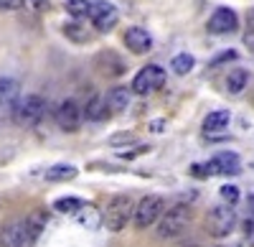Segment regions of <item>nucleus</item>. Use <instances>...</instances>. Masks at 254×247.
<instances>
[{"label":"nucleus","mask_w":254,"mask_h":247,"mask_svg":"<svg viewBox=\"0 0 254 247\" xmlns=\"http://www.w3.org/2000/svg\"><path fill=\"white\" fill-rule=\"evenodd\" d=\"M132 214H135L132 199L127 196V194H117V196L110 199L107 209L102 212V224H104L110 232H122V230L127 227V222L132 219Z\"/></svg>","instance_id":"f257e3e1"},{"label":"nucleus","mask_w":254,"mask_h":247,"mask_svg":"<svg viewBox=\"0 0 254 247\" xmlns=\"http://www.w3.org/2000/svg\"><path fill=\"white\" fill-rule=\"evenodd\" d=\"M190 217H193V212H190V207H186V204H176V207L165 209V214L158 222V237L160 240L181 237L186 232V227L190 224Z\"/></svg>","instance_id":"f03ea898"},{"label":"nucleus","mask_w":254,"mask_h":247,"mask_svg":"<svg viewBox=\"0 0 254 247\" xmlns=\"http://www.w3.org/2000/svg\"><path fill=\"white\" fill-rule=\"evenodd\" d=\"M165 214V199L158 196V194H150V196H145L137 201V207H135V227L137 230H147V227H153V224L160 222V217Z\"/></svg>","instance_id":"7ed1b4c3"},{"label":"nucleus","mask_w":254,"mask_h":247,"mask_svg":"<svg viewBox=\"0 0 254 247\" xmlns=\"http://www.w3.org/2000/svg\"><path fill=\"white\" fill-rule=\"evenodd\" d=\"M46 112V99L38 94H26L23 99H18V105L13 107V120L23 128H33L36 122L44 117Z\"/></svg>","instance_id":"20e7f679"},{"label":"nucleus","mask_w":254,"mask_h":247,"mask_svg":"<svg viewBox=\"0 0 254 247\" xmlns=\"http://www.w3.org/2000/svg\"><path fill=\"white\" fill-rule=\"evenodd\" d=\"M165 84V72H163V67H158V64H150V67H142L137 74H135V79H132V94H140V97H145V94H153V92H158L160 87Z\"/></svg>","instance_id":"39448f33"},{"label":"nucleus","mask_w":254,"mask_h":247,"mask_svg":"<svg viewBox=\"0 0 254 247\" xmlns=\"http://www.w3.org/2000/svg\"><path fill=\"white\" fill-rule=\"evenodd\" d=\"M237 227V212L231 207H214L206 217V230L214 237H229Z\"/></svg>","instance_id":"423d86ee"},{"label":"nucleus","mask_w":254,"mask_h":247,"mask_svg":"<svg viewBox=\"0 0 254 247\" xmlns=\"http://www.w3.org/2000/svg\"><path fill=\"white\" fill-rule=\"evenodd\" d=\"M0 242H3V247H33L36 237L31 235L26 219H13L0 232Z\"/></svg>","instance_id":"0eeeda50"},{"label":"nucleus","mask_w":254,"mask_h":247,"mask_svg":"<svg viewBox=\"0 0 254 247\" xmlns=\"http://www.w3.org/2000/svg\"><path fill=\"white\" fill-rule=\"evenodd\" d=\"M81 120H84V110L76 105L74 99H64L59 110H56V122L64 133H76L81 128Z\"/></svg>","instance_id":"6e6552de"},{"label":"nucleus","mask_w":254,"mask_h":247,"mask_svg":"<svg viewBox=\"0 0 254 247\" xmlns=\"http://www.w3.org/2000/svg\"><path fill=\"white\" fill-rule=\"evenodd\" d=\"M206 176H216V173H224V176H237L239 171H242V163H239V156L237 153H229V151H224V153H216L214 158H211L208 163H206Z\"/></svg>","instance_id":"1a4fd4ad"},{"label":"nucleus","mask_w":254,"mask_h":247,"mask_svg":"<svg viewBox=\"0 0 254 247\" xmlns=\"http://www.w3.org/2000/svg\"><path fill=\"white\" fill-rule=\"evenodd\" d=\"M89 18H92V23H94L97 31H112L117 26V20H120V10L112 3L99 0V3H92Z\"/></svg>","instance_id":"9d476101"},{"label":"nucleus","mask_w":254,"mask_h":247,"mask_svg":"<svg viewBox=\"0 0 254 247\" xmlns=\"http://www.w3.org/2000/svg\"><path fill=\"white\" fill-rule=\"evenodd\" d=\"M237 26H239V18H237V13L231 10V8H219L214 15L208 18V31L211 33H219V36L234 33Z\"/></svg>","instance_id":"9b49d317"},{"label":"nucleus","mask_w":254,"mask_h":247,"mask_svg":"<svg viewBox=\"0 0 254 247\" xmlns=\"http://www.w3.org/2000/svg\"><path fill=\"white\" fill-rule=\"evenodd\" d=\"M125 46L130 49L135 56H142V54H147L153 49V36L147 33L145 28H140V26H132V28H127V33H125Z\"/></svg>","instance_id":"f8f14e48"},{"label":"nucleus","mask_w":254,"mask_h":247,"mask_svg":"<svg viewBox=\"0 0 254 247\" xmlns=\"http://www.w3.org/2000/svg\"><path fill=\"white\" fill-rule=\"evenodd\" d=\"M97 67L104 77H122L127 72V64L122 61V56H117L115 51H102L97 56Z\"/></svg>","instance_id":"ddd939ff"},{"label":"nucleus","mask_w":254,"mask_h":247,"mask_svg":"<svg viewBox=\"0 0 254 247\" xmlns=\"http://www.w3.org/2000/svg\"><path fill=\"white\" fill-rule=\"evenodd\" d=\"M18 99H20V84H18V79L13 77H3L0 79V107H15L18 105Z\"/></svg>","instance_id":"4468645a"},{"label":"nucleus","mask_w":254,"mask_h":247,"mask_svg":"<svg viewBox=\"0 0 254 247\" xmlns=\"http://www.w3.org/2000/svg\"><path fill=\"white\" fill-rule=\"evenodd\" d=\"M104 102H107V107L112 110H127L130 107V102H132V89L130 87H115L107 92V97H104Z\"/></svg>","instance_id":"2eb2a0df"},{"label":"nucleus","mask_w":254,"mask_h":247,"mask_svg":"<svg viewBox=\"0 0 254 247\" xmlns=\"http://www.w3.org/2000/svg\"><path fill=\"white\" fill-rule=\"evenodd\" d=\"M110 110H107V102H104L102 94H94L89 102H87V107H84V117L92 120V122H102V120H107Z\"/></svg>","instance_id":"dca6fc26"},{"label":"nucleus","mask_w":254,"mask_h":247,"mask_svg":"<svg viewBox=\"0 0 254 247\" xmlns=\"http://www.w3.org/2000/svg\"><path fill=\"white\" fill-rule=\"evenodd\" d=\"M231 122V112L229 110H214L208 112L206 120H203V130L206 133H219V130H226Z\"/></svg>","instance_id":"f3484780"},{"label":"nucleus","mask_w":254,"mask_h":247,"mask_svg":"<svg viewBox=\"0 0 254 247\" xmlns=\"http://www.w3.org/2000/svg\"><path fill=\"white\" fill-rule=\"evenodd\" d=\"M249 87V72L244 69H231L226 77V92L229 94H242Z\"/></svg>","instance_id":"a211bd4d"},{"label":"nucleus","mask_w":254,"mask_h":247,"mask_svg":"<svg viewBox=\"0 0 254 247\" xmlns=\"http://www.w3.org/2000/svg\"><path fill=\"white\" fill-rule=\"evenodd\" d=\"M76 222L81 224V227H87V230H97L102 224V214H99L97 207H92V204H84V207L76 212Z\"/></svg>","instance_id":"6ab92c4d"},{"label":"nucleus","mask_w":254,"mask_h":247,"mask_svg":"<svg viewBox=\"0 0 254 247\" xmlns=\"http://www.w3.org/2000/svg\"><path fill=\"white\" fill-rule=\"evenodd\" d=\"M64 36H66L69 41H74V44H87V41H92V31L87 26L76 23V20L64 23Z\"/></svg>","instance_id":"aec40b11"},{"label":"nucleus","mask_w":254,"mask_h":247,"mask_svg":"<svg viewBox=\"0 0 254 247\" xmlns=\"http://www.w3.org/2000/svg\"><path fill=\"white\" fill-rule=\"evenodd\" d=\"M26 224H28V230H31V235L38 240L41 237V232L46 230V224H49V217H46V212L44 209H33L28 217H26Z\"/></svg>","instance_id":"412c9836"},{"label":"nucleus","mask_w":254,"mask_h":247,"mask_svg":"<svg viewBox=\"0 0 254 247\" xmlns=\"http://www.w3.org/2000/svg\"><path fill=\"white\" fill-rule=\"evenodd\" d=\"M76 176V168L69 166V163H56V166H51L46 171V178L49 181H71Z\"/></svg>","instance_id":"4be33fe9"},{"label":"nucleus","mask_w":254,"mask_h":247,"mask_svg":"<svg viewBox=\"0 0 254 247\" xmlns=\"http://www.w3.org/2000/svg\"><path fill=\"white\" fill-rule=\"evenodd\" d=\"M81 207H84V201L76 199V196H61V199L54 201V209L61 212V214H76Z\"/></svg>","instance_id":"5701e85b"},{"label":"nucleus","mask_w":254,"mask_h":247,"mask_svg":"<svg viewBox=\"0 0 254 247\" xmlns=\"http://www.w3.org/2000/svg\"><path fill=\"white\" fill-rule=\"evenodd\" d=\"M193 64H196V59L190 56V54H178V56H173V61H171V69H173V74L186 77L190 69H193Z\"/></svg>","instance_id":"b1692460"},{"label":"nucleus","mask_w":254,"mask_h":247,"mask_svg":"<svg viewBox=\"0 0 254 247\" xmlns=\"http://www.w3.org/2000/svg\"><path fill=\"white\" fill-rule=\"evenodd\" d=\"M66 10H69L71 15H76V18H81V15L89 18L92 3H89V0H69V3H66Z\"/></svg>","instance_id":"393cba45"},{"label":"nucleus","mask_w":254,"mask_h":247,"mask_svg":"<svg viewBox=\"0 0 254 247\" xmlns=\"http://www.w3.org/2000/svg\"><path fill=\"white\" fill-rule=\"evenodd\" d=\"M130 143H137V135H135V133H115V135L110 138V146H112V148L130 146Z\"/></svg>","instance_id":"a878e982"},{"label":"nucleus","mask_w":254,"mask_h":247,"mask_svg":"<svg viewBox=\"0 0 254 247\" xmlns=\"http://www.w3.org/2000/svg\"><path fill=\"white\" fill-rule=\"evenodd\" d=\"M221 196L229 201V207H231V204L239 201V189H237V186H229V183H226V186H221Z\"/></svg>","instance_id":"bb28decb"},{"label":"nucleus","mask_w":254,"mask_h":247,"mask_svg":"<svg viewBox=\"0 0 254 247\" xmlns=\"http://www.w3.org/2000/svg\"><path fill=\"white\" fill-rule=\"evenodd\" d=\"M26 5V0H0V8L3 10H20Z\"/></svg>","instance_id":"cd10ccee"},{"label":"nucleus","mask_w":254,"mask_h":247,"mask_svg":"<svg viewBox=\"0 0 254 247\" xmlns=\"http://www.w3.org/2000/svg\"><path fill=\"white\" fill-rule=\"evenodd\" d=\"M231 59H237V51H224L221 56H216L214 61H211V67H219V64H224V61H231Z\"/></svg>","instance_id":"c85d7f7f"},{"label":"nucleus","mask_w":254,"mask_h":247,"mask_svg":"<svg viewBox=\"0 0 254 247\" xmlns=\"http://www.w3.org/2000/svg\"><path fill=\"white\" fill-rule=\"evenodd\" d=\"M150 130H153V133H163V130H165V120H153V122H150Z\"/></svg>","instance_id":"c756f323"},{"label":"nucleus","mask_w":254,"mask_h":247,"mask_svg":"<svg viewBox=\"0 0 254 247\" xmlns=\"http://www.w3.org/2000/svg\"><path fill=\"white\" fill-rule=\"evenodd\" d=\"M28 3H31L36 10H44V8L49 5V0H28Z\"/></svg>","instance_id":"7c9ffc66"},{"label":"nucleus","mask_w":254,"mask_h":247,"mask_svg":"<svg viewBox=\"0 0 254 247\" xmlns=\"http://www.w3.org/2000/svg\"><path fill=\"white\" fill-rule=\"evenodd\" d=\"M247 209H249V214H254V194L247 199Z\"/></svg>","instance_id":"2f4dec72"},{"label":"nucleus","mask_w":254,"mask_h":247,"mask_svg":"<svg viewBox=\"0 0 254 247\" xmlns=\"http://www.w3.org/2000/svg\"><path fill=\"white\" fill-rule=\"evenodd\" d=\"M244 230H247V235H252V232H254V222H249V219H247V224H244Z\"/></svg>","instance_id":"473e14b6"},{"label":"nucleus","mask_w":254,"mask_h":247,"mask_svg":"<svg viewBox=\"0 0 254 247\" xmlns=\"http://www.w3.org/2000/svg\"><path fill=\"white\" fill-rule=\"evenodd\" d=\"M188 247H198V245H188Z\"/></svg>","instance_id":"72a5a7b5"},{"label":"nucleus","mask_w":254,"mask_h":247,"mask_svg":"<svg viewBox=\"0 0 254 247\" xmlns=\"http://www.w3.org/2000/svg\"><path fill=\"white\" fill-rule=\"evenodd\" d=\"M252 20H254V10H252Z\"/></svg>","instance_id":"f704fd0d"},{"label":"nucleus","mask_w":254,"mask_h":247,"mask_svg":"<svg viewBox=\"0 0 254 247\" xmlns=\"http://www.w3.org/2000/svg\"><path fill=\"white\" fill-rule=\"evenodd\" d=\"M216 247H224V245H216Z\"/></svg>","instance_id":"c9c22d12"}]
</instances>
